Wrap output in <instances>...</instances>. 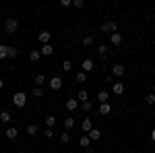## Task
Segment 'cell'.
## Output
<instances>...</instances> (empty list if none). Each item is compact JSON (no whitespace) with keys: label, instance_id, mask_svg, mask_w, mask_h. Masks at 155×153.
<instances>
[{"label":"cell","instance_id":"cell-1","mask_svg":"<svg viewBox=\"0 0 155 153\" xmlns=\"http://www.w3.org/2000/svg\"><path fill=\"white\" fill-rule=\"evenodd\" d=\"M99 31H101V33H110V35H112V33H116V31H118V23H116V21H107V23H101Z\"/></svg>","mask_w":155,"mask_h":153},{"label":"cell","instance_id":"cell-2","mask_svg":"<svg viewBox=\"0 0 155 153\" xmlns=\"http://www.w3.org/2000/svg\"><path fill=\"white\" fill-rule=\"evenodd\" d=\"M17 29H19V21H17L15 17H11V19L4 21V31H6V33H17Z\"/></svg>","mask_w":155,"mask_h":153},{"label":"cell","instance_id":"cell-3","mask_svg":"<svg viewBox=\"0 0 155 153\" xmlns=\"http://www.w3.org/2000/svg\"><path fill=\"white\" fill-rule=\"evenodd\" d=\"M12 104L17 108H25V104H27V95L23 93V91H17V93L12 95Z\"/></svg>","mask_w":155,"mask_h":153},{"label":"cell","instance_id":"cell-4","mask_svg":"<svg viewBox=\"0 0 155 153\" xmlns=\"http://www.w3.org/2000/svg\"><path fill=\"white\" fill-rule=\"evenodd\" d=\"M48 85H50V89H54V91H58L60 87H62V79H60L58 75H54L52 79L48 81Z\"/></svg>","mask_w":155,"mask_h":153},{"label":"cell","instance_id":"cell-5","mask_svg":"<svg viewBox=\"0 0 155 153\" xmlns=\"http://www.w3.org/2000/svg\"><path fill=\"white\" fill-rule=\"evenodd\" d=\"M37 37H39V44H41V46H46V44L52 42V33H50V31H41Z\"/></svg>","mask_w":155,"mask_h":153},{"label":"cell","instance_id":"cell-6","mask_svg":"<svg viewBox=\"0 0 155 153\" xmlns=\"http://www.w3.org/2000/svg\"><path fill=\"white\" fill-rule=\"evenodd\" d=\"M81 68H83V72H91L93 68H95V64H93V60H91V58H85L83 64H81Z\"/></svg>","mask_w":155,"mask_h":153},{"label":"cell","instance_id":"cell-7","mask_svg":"<svg viewBox=\"0 0 155 153\" xmlns=\"http://www.w3.org/2000/svg\"><path fill=\"white\" fill-rule=\"evenodd\" d=\"M87 137H89L91 141H99V139H101V130L99 128H91L89 132H87Z\"/></svg>","mask_w":155,"mask_h":153},{"label":"cell","instance_id":"cell-8","mask_svg":"<svg viewBox=\"0 0 155 153\" xmlns=\"http://www.w3.org/2000/svg\"><path fill=\"white\" fill-rule=\"evenodd\" d=\"M110 42H112V46H120V44H122V33H118V31L112 33V35H110Z\"/></svg>","mask_w":155,"mask_h":153},{"label":"cell","instance_id":"cell-9","mask_svg":"<svg viewBox=\"0 0 155 153\" xmlns=\"http://www.w3.org/2000/svg\"><path fill=\"white\" fill-rule=\"evenodd\" d=\"M124 71H126V68H124L122 64H114V66H112V75H114V77H122Z\"/></svg>","mask_w":155,"mask_h":153},{"label":"cell","instance_id":"cell-10","mask_svg":"<svg viewBox=\"0 0 155 153\" xmlns=\"http://www.w3.org/2000/svg\"><path fill=\"white\" fill-rule=\"evenodd\" d=\"M66 110L77 112V110H79V99H66Z\"/></svg>","mask_w":155,"mask_h":153},{"label":"cell","instance_id":"cell-11","mask_svg":"<svg viewBox=\"0 0 155 153\" xmlns=\"http://www.w3.org/2000/svg\"><path fill=\"white\" fill-rule=\"evenodd\" d=\"M17 137H19V130L15 128V126H8V128H6V139H11V141H15Z\"/></svg>","mask_w":155,"mask_h":153},{"label":"cell","instance_id":"cell-12","mask_svg":"<svg viewBox=\"0 0 155 153\" xmlns=\"http://www.w3.org/2000/svg\"><path fill=\"white\" fill-rule=\"evenodd\" d=\"M79 145H81L83 149H91V139H89L87 135H83V137L79 139Z\"/></svg>","mask_w":155,"mask_h":153},{"label":"cell","instance_id":"cell-13","mask_svg":"<svg viewBox=\"0 0 155 153\" xmlns=\"http://www.w3.org/2000/svg\"><path fill=\"white\" fill-rule=\"evenodd\" d=\"M41 56H52L54 54V48H52V44H46V46H41Z\"/></svg>","mask_w":155,"mask_h":153},{"label":"cell","instance_id":"cell-14","mask_svg":"<svg viewBox=\"0 0 155 153\" xmlns=\"http://www.w3.org/2000/svg\"><path fill=\"white\" fill-rule=\"evenodd\" d=\"M81 128H83V132H89V130L93 128V122H91V118H89V116H87V118L83 120V124H81Z\"/></svg>","mask_w":155,"mask_h":153},{"label":"cell","instance_id":"cell-15","mask_svg":"<svg viewBox=\"0 0 155 153\" xmlns=\"http://www.w3.org/2000/svg\"><path fill=\"white\" fill-rule=\"evenodd\" d=\"M97 54H99L104 60L107 58V54H110V52H107V46H106V44H99V46H97Z\"/></svg>","mask_w":155,"mask_h":153},{"label":"cell","instance_id":"cell-16","mask_svg":"<svg viewBox=\"0 0 155 153\" xmlns=\"http://www.w3.org/2000/svg\"><path fill=\"white\" fill-rule=\"evenodd\" d=\"M112 91L116 95H122L124 93V83H114V85H112Z\"/></svg>","mask_w":155,"mask_h":153},{"label":"cell","instance_id":"cell-17","mask_svg":"<svg viewBox=\"0 0 155 153\" xmlns=\"http://www.w3.org/2000/svg\"><path fill=\"white\" fill-rule=\"evenodd\" d=\"M77 99H79V104H83V101H89V93H87L85 89H81V91L77 93Z\"/></svg>","mask_w":155,"mask_h":153},{"label":"cell","instance_id":"cell-18","mask_svg":"<svg viewBox=\"0 0 155 153\" xmlns=\"http://www.w3.org/2000/svg\"><path fill=\"white\" fill-rule=\"evenodd\" d=\"M110 112H112V106L110 104H99V114L101 116H107Z\"/></svg>","mask_w":155,"mask_h":153},{"label":"cell","instance_id":"cell-19","mask_svg":"<svg viewBox=\"0 0 155 153\" xmlns=\"http://www.w3.org/2000/svg\"><path fill=\"white\" fill-rule=\"evenodd\" d=\"M64 128H66V130L74 128V116H66V118H64Z\"/></svg>","mask_w":155,"mask_h":153},{"label":"cell","instance_id":"cell-20","mask_svg":"<svg viewBox=\"0 0 155 153\" xmlns=\"http://www.w3.org/2000/svg\"><path fill=\"white\" fill-rule=\"evenodd\" d=\"M27 135H29V137H35L37 132H39V128H37V124H27Z\"/></svg>","mask_w":155,"mask_h":153},{"label":"cell","instance_id":"cell-21","mask_svg":"<svg viewBox=\"0 0 155 153\" xmlns=\"http://www.w3.org/2000/svg\"><path fill=\"white\" fill-rule=\"evenodd\" d=\"M11 118H12V114L8 112V110H2V112H0V120H2L4 124H6V122H11Z\"/></svg>","mask_w":155,"mask_h":153},{"label":"cell","instance_id":"cell-22","mask_svg":"<svg viewBox=\"0 0 155 153\" xmlns=\"http://www.w3.org/2000/svg\"><path fill=\"white\" fill-rule=\"evenodd\" d=\"M97 99H99V104H107L110 93H107V91H99V93H97Z\"/></svg>","mask_w":155,"mask_h":153},{"label":"cell","instance_id":"cell-23","mask_svg":"<svg viewBox=\"0 0 155 153\" xmlns=\"http://www.w3.org/2000/svg\"><path fill=\"white\" fill-rule=\"evenodd\" d=\"M68 141H71V132H68V130L60 132V143H62V145H66Z\"/></svg>","mask_w":155,"mask_h":153},{"label":"cell","instance_id":"cell-24","mask_svg":"<svg viewBox=\"0 0 155 153\" xmlns=\"http://www.w3.org/2000/svg\"><path fill=\"white\" fill-rule=\"evenodd\" d=\"M8 58V46H4V44H0V60Z\"/></svg>","mask_w":155,"mask_h":153},{"label":"cell","instance_id":"cell-25","mask_svg":"<svg viewBox=\"0 0 155 153\" xmlns=\"http://www.w3.org/2000/svg\"><path fill=\"white\" fill-rule=\"evenodd\" d=\"M39 56H41V52H39V50L29 52V60H31V62H37V60H39Z\"/></svg>","mask_w":155,"mask_h":153},{"label":"cell","instance_id":"cell-26","mask_svg":"<svg viewBox=\"0 0 155 153\" xmlns=\"http://www.w3.org/2000/svg\"><path fill=\"white\" fill-rule=\"evenodd\" d=\"M17 56H19V50H17L15 46H8V58H11V60H15Z\"/></svg>","mask_w":155,"mask_h":153},{"label":"cell","instance_id":"cell-27","mask_svg":"<svg viewBox=\"0 0 155 153\" xmlns=\"http://www.w3.org/2000/svg\"><path fill=\"white\" fill-rule=\"evenodd\" d=\"M93 44H95V39H93V35H85L83 37V46H93Z\"/></svg>","mask_w":155,"mask_h":153},{"label":"cell","instance_id":"cell-28","mask_svg":"<svg viewBox=\"0 0 155 153\" xmlns=\"http://www.w3.org/2000/svg\"><path fill=\"white\" fill-rule=\"evenodd\" d=\"M60 68H62V71H64V72L72 71V62H71V60H64V62H62V66H60Z\"/></svg>","mask_w":155,"mask_h":153},{"label":"cell","instance_id":"cell-29","mask_svg":"<svg viewBox=\"0 0 155 153\" xmlns=\"http://www.w3.org/2000/svg\"><path fill=\"white\" fill-rule=\"evenodd\" d=\"M74 79H77V83H85V81H87V72H83V71L77 72V77H74Z\"/></svg>","mask_w":155,"mask_h":153},{"label":"cell","instance_id":"cell-30","mask_svg":"<svg viewBox=\"0 0 155 153\" xmlns=\"http://www.w3.org/2000/svg\"><path fill=\"white\" fill-rule=\"evenodd\" d=\"M54 124H56V116H48L46 118V126H48V128H54Z\"/></svg>","mask_w":155,"mask_h":153},{"label":"cell","instance_id":"cell-31","mask_svg":"<svg viewBox=\"0 0 155 153\" xmlns=\"http://www.w3.org/2000/svg\"><path fill=\"white\" fill-rule=\"evenodd\" d=\"M81 110H83V112H91V110H93V104H91V101H83V104H81Z\"/></svg>","mask_w":155,"mask_h":153},{"label":"cell","instance_id":"cell-32","mask_svg":"<svg viewBox=\"0 0 155 153\" xmlns=\"http://www.w3.org/2000/svg\"><path fill=\"white\" fill-rule=\"evenodd\" d=\"M44 83H46V77H44V75L39 72V75H37V77H35V85H37V87H41Z\"/></svg>","mask_w":155,"mask_h":153},{"label":"cell","instance_id":"cell-33","mask_svg":"<svg viewBox=\"0 0 155 153\" xmlns=\"http://www.w3.org/2000/svg\"><path fill=\"white\" fill-rule=\"evenodd\" d=\"M41 95H44V87H33V97H41Z\"/></svg>","mask_w":155,"mask_h":153},{"label":"cell","instance_id":"cell-34","mask_svg":"<svg viewBox=\"0 0 155 153\" xmlns=\"http://www.w3.org/2000/svg\"><path fill=\"white\" fill-rule=\"evenodd\" d=\"M145 101H147L149 106H153V104H155V93H149L147 97H145Z\"/></svg>","mask_w":155,"mask_h":153},{"label":"cell","instance_id":"cell-35","mask_svg":"<svg viewBox=\"0 0 155 153\" xmlns=\"http://www.w3.org/2000/svg\"><path fill=\"white\" fill-rule=\"evenodd\" d=\"M72 6L74 8H83V0H72Z\"/></svg>","mask_w":155,"mask_h":153},{"label":"cell","instance_id":"cell-36","mask_svg":"<svg viewBox=\"0 0 155 153\" xmlns=\"http://www.w3.org/2000/svg\"><path fill=\"white\" fill-rule=\"evenodd\" d=\"M44 135H46L48 139H52V137H54V128H46V130H44Z\"/></svg>","mask_w":155,"mask_h":153},{"label":"cell","instance_id":"cell-37","mask_svg":"<svg viewBox=\"0 0 155 153\" xmlns=\"http://www.w3.org/2000/svg\"><path fill=\"white\" fill-rule=\"evenodd\" d=\"M106 83H110V85H114V79H112V75H107V77H106Z\"/></svg>","mask_w":155,"mask_h":153},{"label":"cell","instance_id":"cell-38","mask_svg":"<svg viewBox=\"0 0 155 153\" xmlns=\"http://www.w3.org/2000/svg\"><path fill=\"white\" fill-rule=\"evenodd\" d=\"M151 141H153V143H155V128H153V130H151Z\"/></svg>","mask_w":155,"mask_h":153},{"label":"cell","instance_id":"cell-39","mask_svg":"<svg viewBox=\"0 0 155 153\" xmlns=\"http://www.w3.org/2000/svg\"><path fill=\"white\" fill-rule=\"evenodd\" d=\"M2 87H4V81H2V79H0V89H2Z\"/></svg>","mask_w":155,"mask_h":153},{"label":"cell","instance_id":"cell-40","mask_svg":"<svg viewBox=\"0 0 155 153\" xmlns=\"http://www.w3.org/2000/svg\"><path fill=\"white\" fill-rule=\"evenodd\" d=\"M153 93H155V85H153Z\"/></svg>","mask_w":155,"mask_h":153},{"label":"cell","instance_id":"cell-41","mask_svg":"<svg viewBox=\"0 0 155 153\" xmlns=\"http://www.w3.org/2000/svg\"><path fill=\"white\" fill-rule=\"evenodd\" d=\"M19 153H27V151H19Z\"/></svg>","mask_w":155,"mask_h":153}]
</instances>
